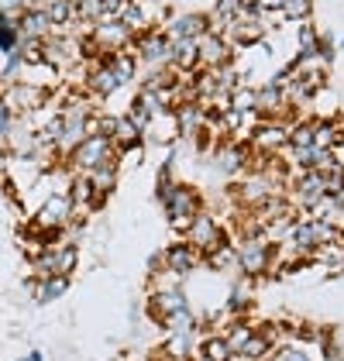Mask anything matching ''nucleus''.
<instances>
[{
  "instance_id": "obj_15",
  "label": "nucleus",
  "mask_w": 344,
  "mask_h": 361,
  "mask_svg": "<svg viewBox=\"0 0 344 361\" xmlns=\"http://www.w3.org/2000/svg\"><path fill=\"white\" fill-rule=\"evenodd\" d=\"M314 145L334 152L338 145H344V131L338 121H314Z\"/></svg>"
},
{
  "instance_id": "obj_11",
  "label": "nucleus",
  "mask_w": 344,
  "mask_h": 361,
  "mask_svg": "<svg viewBox=\"0 0 344 361\" xmlns=\"http://www.w3.org/2000/svg\"><path fill=\"white\" fill-rule=\"evenodd\" d=\"M248 148L245 145H238V141H231V145H221L217 152H214V169L221 172V176H238L241 169H248Z\"/></svg>"
},
{
  "instance_id": "obj_22",
  "label": "nucleus",
  "mask_w": 344,
  "mask_h": 361,
  "mask_svg": "<svg viewBox=\"0 0 344 361\" xmlns=\"http://www.w3.org/2000/svg\"><path fill=\"white\" fill-rule=\"evenodd\" d=\"M104 18H107V4H104V0H83V4L76 7V21L97 25V21H104Z\"/></svg>"
},
{
  "instance_id": "obj_10",
  "label": "nucleus",
  "mask_w": 344,
  "mask_h": 361,
  "mask_svg": "<svg viewBox=\"0 0 344 361\" xmlns=\"http://www.w3.org/2000/svg\"><path fill=\"white\" fill-rule=\"evenodd\" d=\"M159 262H162V269H169L176 276H190L200 265V251L190 248L186 241H176V245H169V248L159 255Z\"/></svg>"
},
{
  "instance_id": "obj_23",
  "label": "nucleus",
  "mask_w": 344,
  "mask_h": 361,
  "mask_svg": "<svg viewBox=\"0 0 344 361\" xmlns=\"http://www.w3.org/2000/svg\"><path fill=\"white\" fill-rule=\"evenodd\" d=\"M207 262H210L214 269L228 272V269H238V251L231 248V241H228V245H221L217 251H210V255H207Z\"/></svg>"
},
{
  "instance_id": "obj_28",
  "label": "nucleus",
  "mask_w": 344,
  "mask_h": 361,
  "mask_svg": "<svg viewBox=\"0 0 344 361\" xmlns=\"http://www.w3.org/2000/svg\"><path fill=\"white\" fill-rule=\"evenodd\" d=\"M276 361H314V358H310L307 351H296V348H283Z\"/></svg>"
},
{
  "instance_id": "obj_17",
  "label": "nucleus",
  "mask_w": 344,
  "mask_h": 361,
  "mask_svg": "<svg viewBox=\"0 0 344 361\" xmlns=\"http://www.w3.org/2000/svg\"><path fill=\"white\" fill-rule=\"evenodd\" d=\"M66 289H69V279L66 276L42 279V282L35 286V300H38V303H49V300H56V296H66Z\"/></svg>"
},
{
  "instance_id": "obj_27",
  "label": "nucleus",
  "mask_w": 344,
  "mask_h": 361,
  "mask_svg": "<svg viewBox=\"0 0 344 361\" xmlns=\"http://www.w3.org/2000/svg\"><path fill=\"white\" fill-rule=\"evenodd\" d=\"M14 131V114H11V107L0 100V138H7Z\"/></svg>"
},
{
  "instance_id": "obj_25",
  "label": "nucleus",
  "mask_w": 344,
  "mask_h": 361,
  "mask_svg": "<svg viewBox=\"0 0 344 361\" xmlns=\"http://www.w3.org/2000/svg\"><path fill=\"white\" fill-rule=\"evenodd\" d=\"M162 324H166V331L169 334H193V327H197V320H193V313H190V310L172 313V317H166Z\"/></svg>"
},
{
  "instance_id": "obj_4",
  "label": "nucleus",
  "mask_w": 344,
  "mask_h": 361,
  "mask_svg": "<svg viewBox=\"0 0 344 361\" xmlns=\"http://www.w3.org/2000/svg\"><path fill=\"white\" fill-rule=\"evenodd\" d=\"M76 245H52V248H42L35 251V258H31V265H35V272L38 279H52V276H66L76 269Z\"/></svg>"
},
{
  "instance_id": "obj_8",
  "label": "nucleus",
  "mask_w": 344,
  "mask_h": 361,
  "mask_svg": "<svg viewBox=\"0 0 344 361\" xmlns=\"http://www.w3.org/2000/svg\"><path fill=\"white\" fill-rule=\"evenodd\" d=\"M197 52H200V66H207V69H224L231 62V42L224 35L207 31V35L197 38Z\"/></svg>"
},
{
  "instance_id": "obj_16",
  "label": "nucleus",
  "mask_w": 344,
  "mask_h": 361,
  "mask_svg": "<svg viewBox=\"0 0 344 361\" xmlns=\"http://www.w3.org/2000/svg\"><path fill=\"white\" fill-rule=\"evenodd\" d=\"M142 138H145V131L131 121V117H117V131H114V138H111L114 148H121V152H124V148H138Z\"/></svg>"
},
{
  "instance_id": "obj_2",
  "label": "nucleus",
  "mask_w": 344,
  "mask_h": 361,
  "mask_svg": "<svg viewBox=\"0 0 344 361\" xmlns=\"http://www.w3.org/2000/svg\"><path fill=\"white\" fill-rule=\"evenodd\" d=\"M186 245H190V248H197L203 258H207L210 251H217L221 245H228V234H224V227L217 224L214 214L200 210L193 221L186 224Z\"/></svg>"
},
{
  "instance_id": "obj_3",
  "label": "nucleus",
  "mask_w": 344,
  "mask_h": 361,
  "mask_svg": "<svg viewBox=\"0 0 344 361\" xmlns=\"http://www.w3.org/2000/svg\"><path fill=\"white\" fill-rule=\"evenodd\" d=\"M114 141L111 138H100V135H90V138L69 155V162H73V169L76 172H83V176H90L93 169H104V166H117L114 162Z\"/></svg>"
},
{
  "instance_id": "obj_1",
  "label": "nucleus",
  "mask_w": 344,
  "mask_h": 361,
  "mask_svg": "<svg viewBox=\"0 0 344 361\" xmlns=\"http://www.w3.org/2000/svg\"><path fill=\"white\" fill-rule=\"evenodd\" d=\"M159 200H162V207H166L169 221L176 224L179 231H186V224L203 210L200 193H197L193 186H179V183H169V179H162V183H159Z\"/></svg>"
},
{
  "instance_id": "obj_21",
  "label": "nucleus",
  "mask_w": 344,
  "mask_h": 361,
  "mask_svg": "<svg viewBox=\"0 0 344 361\" xmlns=\"http://www.w3.org/2000/svg\"><path fill=\"white\" fill-rule=\"evenodd\" d=\"M162 351H166V361H186L190 358V334H172Z\"/></svg>"
},
{
  "instance_id": "obj_18",
  "label": "nucleus",
  "mask_w": 344,
  "mask_h": 361,
  "mask_svg": "<svg viewBox=\"0 0 344 361\" xmlns=\"http://www.w3.org/2000/svg\"><path fill=\"white\" fill-rule=\"evenodd\" d=\"M18 45H21L18 21H14V18H7V14H0V52H4V56H11V52H18Z\"/></svg>"
},
{
  "instance_id": "obj_13",
  "label": "nucleus",
  "mask_w": 344,
  "mask_h": 361,
  "mask_svg": "<svg viewBox=\"0 0 344 361\" xmlns=\"http://www.w3.org/2000/svg\"><path fill=\"white\" fill-rule=\"evenodd\" d=\"M179 310H190L186 296H183L179 289H172V293H152V313H155L159 320H166V317L179 313Z\"/></svg>"
},
{
  "instance_id": "obj_9",
  "label": "nucleus",
  "mask_w": 344,
  "mask_h": 361,
  "mask_svg": "<svg viewBox=\"0 0 344 361\" xmlns=\"http://www.w3.org/2000/svg\"><path fill=\"white\" fill-rule=\"evenodd\" d=\"M138 62H152V66H172V42L162 31H148L138 38Z\"/></svg>"
},
{
  "instance_id": "obj_7",
  "label": "nucleus",
  "mask_w": 344,
  "mask_h": 361,
  "mask_svg": "<svg viewBox=\"0 0 344 361\" xmlns=\"http://www.w3.org/2000/svg\"><path fill=\"white\" fill-rule=\"evenodd\" d=\"M0 100L11 107V114H31V111H42V107H45V90L18 80V83L7 86V93H4Z\"/></svg>"
},
{
  "instance_id": "obj_6",
  "label": "nucleus",
  "mask_w": 344,
  "mask_h": 361,
  "mask_svg": "<svg viewBox=\"0 0 344 361\" xmlns=\"http://www.w3.org/2000/svg\"><path fill=\"white\" fill-rule=\"evenodd\" d=\"M69 221H73V203H69V196L59 193V196H49V200L42 203V210H38V217H35V227L45 231V234H52V238H59Z\"/></svg>"
},
{
  "instance_id": "obj_14",
  "label": "nucleus",
  "mask_w": 344,
  "mask_h": 361,
  "mask_svg": "<svg viewBox=\"0 0 344 361\" xmlns=\"http://www.w3.org/2000/svg\"><path fill=\"white\" fill-rule=\"evenodd\" d=\"M86 86H90V93H97V97H111L114 90H121V83H117V76L111 73V66L104 62V56H100V66H93Z\"/></svg>"
},
{
  "instance_id": "obj_12",
  "label": "nucleus",
  "mask_w": 344,
  "mask_h": 361,
  "mask_svg": "<svg viewBox=\"0 0 344 361\" xmlns=\"http://www.w3.org/2000/svg\"><path fill=\"white\" fill-rule=\"evenodd\" d=\"M210 31V21L203 18V14H186V18H179V21H172L169 25V42H197L200 35Z\"/></svg>"
},
{
  "instance_id": "obj_20",
  "label": "nucleus",
  "mask_w": 344,
  "mask_h": 361,
  "mask_svg": "<svg viewBox=\"0 0 344 361\" xmlns=\"http://www.w3.org/2000/svg\"><path fill=\"white\" fill-rule=\"evenodd\" d=\"M200 355H203V361H231L234 355H231V348H228V341L217 334V337H207L200 344Z\"/></svg>"
},
{
  "instance_id": "obj_5",
  "label": "nucleus",
  "mask_w": 344,
  "mask_h": 361,
  "mask_svg": "<svg viewBox=\"0 0 344 361\" xmlns=\"http://www.w3.org/2000/svg\"><path fill=\"white\" fill-rule=\"evenodd\" d=\"M238 269L248 276H262L265 269H272V241H265L262 234L245 238V245L238 248Z\"/></svg>"
},
{
  "instance_id": "obj_26",
  "label": "nucleus",
  "mask_w": 344,
  "mask_h": 361,
  "mask_svg": "<svg viewBox=\"0 0 344 361\" xmlns=\"http://www.w3.org/2000/svg\"><path fill=\"white\" fill-rule=\"evenodd\" d=\"M28 7H31V0H0V14H7V18H14V14H21Z\"/></svg>"
},
{
  "instance_id": "obj_24",
  "label": "nucleus",
  "mask_w": 344,
  "mask_h": 361,
  "mask_svg": "<svg viewBox=\"0 0 344 361\" xmlns=\"http://www.w3.org/2000/svg\"><path fill=\"white\" fill-rule=\"evenodd\" d=\"M310 11H314V0H283V18H289V21H307L310 18Z\"/></svg>"
},
{
  "instance_id": "obj_19",
  "label": "nucleus",
  "mask_w": 344,
  "mask_h": 361,
  "mask_svg": "<svg viewBox=\"0 0 344 361\" xmlns=\"http://www.w3.org/2000/svg\"><path fill=\"white\" fill-rule=\"evenodd\" d=\"M86 179H90V186H93V193L100 196V200H104V196L111 193V190H114V179H117V166H104V169H93V172H90V176H86Z\"/></svg>"
}]
</instances>
